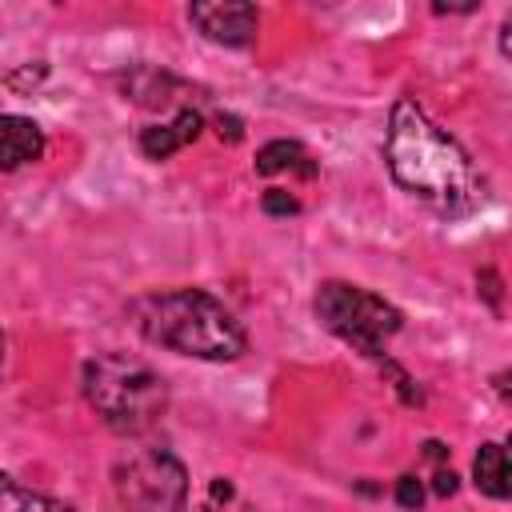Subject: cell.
I'll return each instance as SVG.
<instances>
[{
    "label": "cell",
    "mask_w": 512,
    "mask_h": 512,
    "mask_svg": "<svg viewBox=\"0 0 512 512\" xmlns=\"http://www.w3.org/2000/svg\"><path fill=\"white\" fill-rule=\"evenodd\" d=\"M496 48H500V56H508V60H512V8H508V12H504V20H500Z\"/></svg>",
    "instance_id": "obj_19"
},
{
    "label": "cell",
    "mask_w": 512,
    "mask_h": 512,
    "mask_svg": "<svg viewBox=\"0 0 512 512\" xmlns=\"http://www.w3.org/2000/svg\"><path fill=\"white\" fill-rule=\"evenodd\" d=\"M120 80V92H124V100H132V104H140V108H172L180 96H184V84L176 80V76H168L164 68H156V64H132L128 72H120L116 76Z\"/></svg>",
    "instance_id": "obj_7"
},
{
    "label": "cell",
    "mask_w": 512,
    "mask_h": 512,
    "mask_svg": "<svg viewBox=\"0 0 512 512\" xmlns=\"http://www.w3.org/2000/svg\"><path fill=\"white\" fill-rule=\"evenodd\" d=\"M188 24L224 48H248L260 32V12L248 0H196L188 4Z\"/></svg>",
    "instance_id": "obj_6"
},
{
    "label": "cell",
    "mask_w": 512,
    "mask_h": 512,
    "mask_svg": "<svg viewBox=\"0 0 512 512\" xmlns=\"http://www.w3.org/2000/svg\"><path fill=\"white\" fill-rule=\"evenodd\" d=\"M200 132H204V116H200L196 108H180L168 124H148V128H140V152H144L148 160H168V156H176L180 148H188Z\"/></svg>",
    "instance_id": "obj_8"
},
{
    "label": "cell",
    "mask_w": 512,
    "mask_h": 512,
    "mask_svg": "<svg viewBox=\"0 0 512 512\" xmlns=\"http://www.w3.org/2000/svg\"><path fill=\"white\" fill-rule=\"evenodd\" d=\"M0 512H76V508L56 500V496H44V492L16 484V476H4L0 480Z\"/></svg>",
    "instance_id": "obj_12"
},
{
    "label": "cell",
    "mask_w": 512,
    "mask_h": 512,
    "mask_svg": "<svg viewBox=\"0 0 512 512\" xmlns=\"http://www.w3.org/2000/svg\"><path fill=\"white\" fill-rule=\"evenodd\" d=\"M44 156V128L32 116L4 112L0 116V164L4 172H16L20 164H32Z\"/></svg>",
    "instance_id": "obj_9"
},
{
    "label": "cell",
    "mask_w": 512,
    "mask_h": 512,
    "mask_svg": "<svg viewBox=\"0 0 512 512\" xmlns=\"http://www.w3.org/2000/svg\"><path fill=\"white\" fill-rule=\"evenodd\" d=\"M260 208H264L268 216H296V212H300V200H296L292 192H284V188H268V192L260 196Z\"/></svg>",
    "instance_id": "obj_14"
},
{
    "label": "cell",
    "mask_w": 512,
    "mask_h": 512,
    "mask_svg": "<svg viewBox=\"0 0 512 512\" xmlns=\"http://www.w3.org/2000/svg\"><path fill=\"white\" fill-rule=\"evenodd\" d=\"M456 488H460L456 472H452V468H436V476H432V492H436V496H452Z\"/></svg>",
    "instance_id": "obj_18"
},
{
    "label": "cell",
    "mask_w": 512,
    "mask_h": 512,
    "mask_svg": "<svg viewBox=\"0 0 512 512\" xmlns=\"http://www.w3.org/2000/svg\"><path fill=\"white\" fill-rule=\"evenodd\" d=\"M396 504L404 508V512H420L424 508V484H420V476H412V472H404L400 480H396Z\"/></svg>",
    "instance_id": "obj_13"
},
{
    "label": "cell",
    "mask_w": 512,
    "mask_h": 512,
    "mask_svg": "<svg viewBox=\"0 0 512 512\" xmlns=\"http://www.w3.org/2000/svg\"><path fill=\"white\" fill-rule=\"evenodd\" d=\"M80 392L100 424L116 436H144L168 412L164 376L128 352H100L80 368Z\"/></svg>",
    "instance_id": "obj_3"
},
{
    "label": "cell",
    "mask_w": 512,
    "mask_h": 512,
    "mask_svg": "<svg viewBox=\"0 0 512 512\" xmlns=\"http://www.w3.org/2000/svg\"><path fill=\"white\" fill-rule=\"evenodd\" d=\"M216 136L220 140H228V144H240L244 140V120L240 116H232V112H216Z\"/></svg>",
    "instance_id": "obj_16"
},
{
    "label": "cell",
    "mask_w": 512,
    "mask_h": 512,
    "mask_svg": "<svg viewBox=\"0 0 512 512\" xmlns=\"http://www.w3.org/2000/svg\"><path fill=\"white\" fill-rule=\"evenodd\" d=\"M432 12H476V4H432Z\"/></svg>",
    "instance_id": "obj_23"
},
{
    "label": "cell",
    "mask_w": 512,
    "mask_h": 512,
    "mask_svg": "<svg viewBox=\"0 0 512 512\" xmlns=\"http://www.w3.org/2000/svg\"><path fill=\"white\" fill-rule=\"evenodd\" d=\"M256 172L260 176H276V172H296L304 180H316V160L300 140H268L256 152Z\"/></svg>",
    "instance_id": "obj_11"
},
{
    "label": "cell",
    "mask_w": 512,
    "mask_h": 512,
    "mask_svg": "<svg viewBox=\"0 0 512 512\" xmlns=\"http://www.w3.org/2000/svg\"><path fill=\"white\" fill-rule=\"evenodd\" d=\"M204 512H212V508H204Z\"/></svg>",
    "instance_id": "obj_25"
},
{
    "label": "cell",
    "mask_w": 512,
    "mask_h": 512,
    "mask_svg": "<svg viewBox=\"0 0 512 512\" xmlns=\"http://www.w3.org/2000/svg\"><path fill=\"white\" fill-rule=\"evenodd\" d=\"M492 388H496V396L512 400V368H504V372H492Z\"/></svg>",
    "instance_id": "obj_20"
},
{
    "label": "cell",
    "mask_w": 512,
    "mask_h": 512,
    "mask_svg": "<svg viewBox=\"0 0 512 512\" xmlns=\"http://www.w3.org/2000/svg\"><path fill=\"white\" fill-rule=\"evenodd\" d=\"M508 448H512V432H508Z\"/></svg>",
    "instance_id": "obj_24"
},
{
    "label": "cell",
    "mask_w": 512,
    "mask_h": 512,
    "mask_svg": "<svg viewBox=\"0 0 512 512\" xmlns=\"http://www.w3.org/2000/svg\"><path fill=\"white\" fill-rule=\"evenodd\" d=\"M112 492L124 512H184L188 468L176 452L144 444L112 464Z\"/></svg>",
    "instance_id": "obj_5"
},
{
    "label": "cell",
    "mask_w": 512,
    "mask_h": 512,
    "mask_svg": "<svg viewBox=\"0 0 512 512\" xmlns=\"http://www.w3.org/2000/svg\"><path fill=\"white\" fill-rule=\"evenodd\" d=\"M48 76V64H28V68H20V72H8V88H24V84H40Z\"/></svg>",
    "instance_id": "obj_17"
},
{
    "label": "cell",
    "mask_w": 512,
    "mask_h": 512,
    "mask_svg": "<svg viewBox=\"0 0 512 512\" xmlns=\"http://www.w3.org/2000/svg\"><path fill=\"white\" fill-rule=\"evenodd\" d=\"M472 484L492 500H512V448L480 444V452L472 456Z\"/></svg>",
    "instance_id": "obj_10"
},
{
    "label": "cell",
    "mask_w": 512,
    "mask_h": 512,
    "mask_svg": "<svg viewBox=\"0 0 512 512\" xmlns=\"http://www.w3.org/2000/svg\"><path fill=\"white\" fill-rule=\"evenodd\" d=\"M384 164L408 196L440 216H464L484 200V180L472 168L468 152L408 96H400L388 112Z\"/></svg>",
    "instance_id": "obj_1"
},
{
    "label": "cell",
    "mask_w": 512,
    "mask_h": 512,
    "mask_svg": "<svg viewBox=\"0 0 512 512\" xmlns=\"http://www.w3.org/2000/svg\"><path fill=\"white\" fill-rule=\"evenodd\" d=\"M312 312L332 336H340L344 344H352L360 356L376 364L384 360V340L404 328V312L396 304L348 280H324L316 288Z\"/></svg>",
    "instance_id": "obj_4"
},
{
    "label": "cell",
    "mask_w": 512,
    "mask_h": 512,
    "mask_svg": "<svg viewBox=\"0 0 512 512\" xmlns=\"http://www.w3.org/2000/svg\"><path fill=\"white\" fill-rule=\"evenodd\" d=\"M500 288H504V284H500L496 268H480V272H476V292L488 300L492 312H500Z\"/></svg>",
    "instance_id": "obj_15"
},
{
    "label": "cell",
    "mask_w": 512,
    "mask_h": 512,
    "mask_svg": "<svg viewBox=\"0 0 512 512\" xmlns=\"http://www.w3.org/2000/svg\"><path fill=\"white\" fill-rule=\"evenodd\" d=\"M208 492H212V500H232V484H228L224 476H216V480L208 484Z\"/></svg>",
    "instance_id": "obj_21"
},
{
    "label": "cell",
    "mask_w": 512,
    "mask_h": 512,
    "mask_svg": "<svg viewBox=\"0 0 512 512\" xmlns=\"http://www.w3.org/2000/svg\"><path fill=\"white\" fill-rule=\"evenodd\" d=\"M424 456H428V460H436V464H440V460H444V456H448V448H444V444H440V440H424Z\"/></svg>",
    "instance_id": "obj_22"
},
{
    "label": "cell",
    "mask_w": 512,
    "mask_h": 512,
    "mask_svg": "<svg viewBox=\"0 0 512 512\" xmlns=\"http://www.w3.org/2000/svg\"><path fill=\"white\" fill-rule=\"evenodd\" d=\"M132 328L168 352L192 356V360H236L248 352L244 324L204 288H168V292H144L128 304Z\"/></svg>",
    "instance_id": "obj_2"
}]
</instances>
